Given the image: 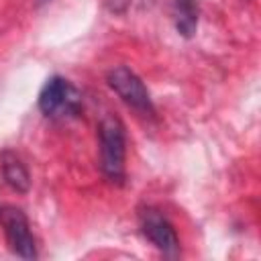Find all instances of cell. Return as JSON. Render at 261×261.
Segmentation results:
<instances>
[{
	"label": "cell",
	"instance_id": "6da1fadb",
	"mask_svg": "<svg viewBox=\"0 0 261 261\" xmlns=\"http://www.w3.org/2000/svg\"><path fill=\"white\" fill-rule=\"evenodd\" d=\"M100 143V169L104 177L112 184H122L124 179V126L116 116H106L98 128Z\"/></svg>",
	"mask_w": 261,
	"mask_h": 261
},
{
	"label": "cell",
	"instance_id": "7a4b0ae2",
	"mask_svg": "<svg viewBox=\"0 0 261 261\" xmlns=\"http://www.w3.org/2000/svg\"><path fill=\"white\" fill-rule=\"evenodd\" d=\"M39 110L51 118H65L80 112V92L61 75H51L39 92Z\"/></svg>",
	"mask_w": 261,
	"mask_h": 261
},
{
	"label": "cell",
	"instance_id": "3957f363",
	"mask_svg": "<svg viewBox=\"0 0 261 261\" xmlns=\"http://www.w3.org/2000/svg\"><path fill=\"white\" fill-rule=\"evenodd\" d=\"M106 84L126 106L135 108L137 112H143V114L153 112V102H151L149 90L145 88L143 80L126 65L112 67L106 73Z\"/></svg>",
	"mask_w": 261,
	"mask_h": 261
},
{
	"label": "cell",
	"instance_id": "277c9868",
	"mask_svg": "<svg viewBox=\"0 0 261 261\" xmlns=\"http://www.w3.org/2000/svg\"><path fill=\"white\" fill-rule=\"evenodd\" d=\"M0 224L4 228L6 243L10 251L22 259H35L37 257V247L35 239L29 226V218L20 208L14 206H4L0 210Z\"/></svg>",
	"mask_w": 261,
	"mask_h": 261
},
{
	"label": "cell",
	"instance_id": "5b68a950",
	"mask_svg": "<svg viewBox=\"0 0 261 261\" xmlns=\"http://www.w3.org/2000/svg\"><path fill=\"white\" fill-rule=\"evenodd\" d=\"M139 224L141 232L145 239H149L163 255L175 257L179 253V239L175 234L173 224L155 208H145L139 214Z\"/></svg>",
	"mask_w": 261,
	"mask_h": 261
},
{
	"label": "cell",
	"instance_id": "8992f818",
	"mask_svg": "<svg viewBox=\"0 0 261 261\" xmlns=\"http://www.w3.org/2000/svg\"><path fill=\"white\" fill-rule=\"evenodd\" d=\"M2 175L6 179V184L18 192V194H27L29 188H31V175H29V169L27 165L10 151L2 153Z\"/></svg>",
	"mask_w": 261,
	"mask_h": 261
}]
</instances>
